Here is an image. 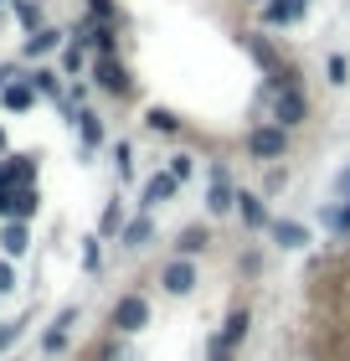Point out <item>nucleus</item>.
<instances>
[{
	"mask_svg": "<svg viewBox=\"0 0 350 361\" xmlns=\"http://www.w3.org/2000/svg\"><path fill=\"white\" fill-rule=\"evenodd\" d=\"M93 78H98V88L113 93V98H129V93H135V78H129V68H124L119 57H98V62H93Z\"/></svg>",
	"mask_w": 350,
	"mask_h": 361,
	"instance_id": "nucleus-3",
	"label": "nucleus"
},
{
	"mask_svg": "<svg viewBox=\"0 0 350 361\" xmlns=\"http://www.w3.org/2000/svg\"><path fill=\"white\" fill-rule=\"evenodd\" d=\"M144 124H149V129H155V135H180V119H175V114H170V109H160V104H155V109H149V114H144Z\"/></svg>",
	"mask_w": 350,
	"mask_h": 361,
	"instance_id": "nucleus-15",
	"label": "nucleus"
},
{
	"mask_svg": "<svg viewBox=\"0 0 350 361\" xmlns=\"http://www.w3.org/2000/svg\"><path fill=\"white\" fill-rule=\"evenodd\" d=\"M88 11H93V21H113V16H119L113 0H88Z\"/></svg>",
	"mask_w": 350,
	"mask_h": 361,
	"instance_id": "nucleus-24",
	"label": "nucleus"
},
{
	"mask_svg": "<svg viewBox=\"0 0 350 361\" xmlns=\"http://www.w3.org/2000/svg\"><path fill=\"white\" fill-rule=\"evenodd\" d=\"M15 16H21V21H26L31 31H37V26H42V11H37V6H31V0H21V6H15Z\"/></svg>",
	"mask_w": 350,
	"mask_h": 361,
	"instance_id": "nucleus-26",
	"label": "nucleus"
},
{
	"mask_svg": "<svg viewBox=\"0 0 350 361\" xmlns=\"http://www.w3.org/2000/svg\"><path fill=\"white\" fill-rule=\"evenodd\" d=\"M253 6H268V0H253Z\"/></svg>",
	"mask_w": 350,
	"mask_h": 361,
	"instance_id": "nucleus-35",
	"label": "nucleus"
},
{
	"mask_svg": "<svg viewBox=\"0 0 350 361\" xmlns=\"http://www.w3.org/2000/svg\"><path fill=\"white\" fill-rule=\"evenodd\" d=\"M11 289H15V269L0 264V294H11Z\"/></svg>",
	"mask_w": 350,
	"mask_h": 361,
	"instance_id": "nucleus-31",
	"label": "nucleus"
},
{
	"mask_svg": "<svg viewBox=\"0 0 350 361\" xmlns=\"http://www.w3.org/2000/svg\"><path fill=\"white\" fill-rule=\"evenodd\" d=\"M62 68H68V73H77V68H82V47H68V57H62Z\"/></svg>",
	"mask_w": 350,
	"mask_h": 361,
	"instance_id": "nucleus-30",
	"label": "nucleus"
},
{
	"mask_svg": "<svg viewBox=\"0 0 350 361\" xmlns=\"http://www.w3.org/2000/svg\"><path fill=\"white\" fill-rule=\"evenodd\" d=\"M0 150H6V135H0Z\"/></svg>",
	"mask_w": 350,
	"mask_h": 361,
	"instance_id": "nucleus-34",
	"label": "nucleus"
},
{
	"mask_svg": "<svg viewBox=\"0 0 350 361\" xmlns=\"http://www.w3.org/2000/svg\"><path fill=\"white\" fill-rule=\"evenodd\" d=\"M330 83H335V88L350 83V62H345V57H330Z\"/></svg>",
	"mask_w": 350,
	"mask_h": 361,
	"instance_id": "nucleus-23",
	"label": "nucleus"
},
{
	"mask_svg": "<svg viewBox=\"0 0 350 361\" xmlns=\"http://www.w3.org/2000/svg\"><path fill=\"white\" fill-rule=\"evenodd\" d=\"M242 47H247V57H253V62H258V68L268 73V78L283 68V57L273 52V42H268V37H258V31H242Z\"/></svg>",
	"mask_w": 350,
	"mask_h": 361,
	"instance_id": "nucleus-6",
	"label": "nucleus"
},
{
	"mask_svg": "<svg viewBox=\"0 0 350 361\" xmlns=\"http://www.w3.org/2000/svg\"><path fill=\"white\" fill-rule=\"evenodd\" d=\"M0 104H6L11 114L31 109V104H37V88H31V78H26V83H6V88H0Z\"/></svg>",
	"mask_w": 350,
	"mask_h": 361,
	"instance_id": "nucleus-11",
	"label": "nucleus"
},
{
	"mask_svg": "<svg viewBox=\"0 0 350 361\" xmlns=\"http://www.w3.org/2000/svg\"><path fill=\"white\" fill-rule=\"evenodd\" d=\"M31 88H37V93H46V98H57V104H62V88H57V73H46V68H37V73H31Z\"/></svg>",
	"mask_w": 350,
	"mask_h": 361,
	"instance_id": "nucleus-19",
	"label": "nucleus"
},
{
	"mask_svg": "<svg viewBox=\"0 0 350 361\" xmlns=\"http://www.w3.org/2000/svg\"><path fill=\"white\" fill-rule=\"evenodd\" d=\"M160 284H165V294H191V289H196V264H191V258L165 264V269H160Z\"/></svg>",
	"mask_w": 350,
	"mask_h": 361,
	"instance_id": "nucleus-5",
	"label": "nucleus"
},
{
	"mask_svg": "<svg viewBox=\"0 0 350 361\" xmlns=\"http://www.w3.org/2000/svg\"><path fill=\"white\" fill-rule=\"evenodd\" d=\"M335 196H350V166H345V171L335 176Z\"/></svg>",
	"mask_w": 350,
	"mask_h": 361,
	"instance_id": "nucleus-33",
	"label": "nucleus"
},
{
	"mask_svg": "<svg viewBox=\"0 0 350 361\" xmlns=\"http://www.w3.org/2000/svg\"><path fill=\"white\" fill-rule=\"evenodd\" d=\"M335 233L350 238V196H340V222H335Z\"/></svg>",
	"mask_w": 350,
	"mask_h": 361,
	"instance_id": "nucleus-28",
	"label": "nucleus"
},
{
	"mask_svg": "<svg viewBox=\"0 0 350 361\" xmlns=\"http://www.w3.org/2000/svg\"><path fill=\"white\" fill-rule=\"evenodd\" d=\"M309 11V0H268L263 6V26H294Z\"/></svg>",
	"mask_w": 350,
	"mask_h": 361,
	"instance_id": "nucleus-8",
	"label": "nucleus"
},
{
	"mask_svg": "<svg viewBox=\"0 0 350 361\" xmlns=\"http://www.w3.org/2000/svg\"><path fill=\"white\" fill-rule=\"evenodd\" d=\"M273 238L283 243V248H304V243H309V233H304V227H299V222H273Z\"/></svg>",
	"mask_w": 350,
	"mask_h": 361,
	"instance_id": "nucleus-16",
	"label": "nucleus"
},
{
	"mask_svg": "<svg viewBox=\"0 0 350 361\" xmlns=\"http://www.w3.org/2000/svg\"><path fill=\"white\" fill-rule=\"evenodd\" d=\"M26 243H31V238H26V227H21V222H11L6 233H0V248H6L11 258H21V253H26Z\"/></svg>",
	"mask_w": 350,
	"mask_h": 361,
	"instance_id": "nucleus-17",
	"label": "nucleus"
},
{
	"mask_svg": "<svg viewBox=\"0 0 350 361\" xmlns=\"http://www.w3.org/2000/svg\"><path fill=\"white\" fill-rule=\"evenodd\" d=\"M15 336H21V325H0V351H6L11 341H15Z\"/></svg>",
	"mask_w": 350,
	"mask_h": 361,
	"instance_id": "nucleus-32",
	"label": "nucleus"
},
{
	"mask_svg": "<svg viewBox=\"0 0 350 361\" xmlns=\"http://www.w3.org/2000/svg\"><path fill=\"white\" fill-rule=\"evenodd\" d=\"M175 191H180V180H175L170 171H160V176H149V180H144V202H139V207L149 212V207H160V202H170V196H175Z\"/></svg>",
	"mask_w": 350,
	"mask_h": 361,
	"instance_id": "nucleus-9",
	"label": "nucleus"
},
{
	"mask_svg": "<svg viewBox=\"0 0 350 361\" xmlns=\"http://www.w3.org/2000/svg\"><path fill=\"white\" fill-rule=\"evenodd\" d=\"M247 155H253L258 166L289 160V129H283V124H253V129H247Z\"/></svg>",
	"mask_w": 350,
	"mask_h": 361,
	"instance_id": "nucleus-1",
	"label": "nucleus"
},
{
	"mask_svg": "<svg viewBox=\"0 0 350 361\" xmlns=\"http://www.w3.org/2000/svg\"><path fill=\"white\" fill-rule=\"evenodd\" d=\"M119 227H124V207L108 202V212H104V233H119Z\"/></svg>",
	"mask_w": 350,
	"mask_h": 361,
	"instance_id": "nucleus-25",
	"label": "nucleus"
},
{
	"mask_svg": "<svg viewBox=\"0 0 350 361\" xmlns=\"http://www.w3.org/2000/svg\"><path fill=\"white\" fill-rule=\"evenodd\" d=\"M149 233H155V227H149V217L124 222V248H144V243H149Z\"/></svg>",
	"mask_w": 350,
	"mask_h": 361,
	"instance_id": "nucleus-18",
	"label": "nucleus"
},
{
	"mask_svg": "<svg viewBox=\"0 0 350 361\" xmlns=\"http://www.w3.org/2000/svg\"><path fill=\"white\" fill-rule=\"evenodd\" d=\"M289 186V171L283 166H268V180H263V196H273V191H283Z\"/></svg>",
	"mask_w": 350,
	"mask_h": 361,
	"instance_id": "nucleus-21",
	"label": "nucleus"
},
{
	"mask_svg": "<svg viewBox=\"0 0 350 361\" xmlns=\"http://www.w3.org/2000/svg\"><path fill=\"white\" fill-rule=\"evenodd\" d=\"M15 186V160H0V191Z\"/></svg>",
	"mask_w": 350,
	"mask_h": 361,
	"instance_id": "nucleus-29",
	"label": "nucleus"
},
{
	"mask_svg": "<svg viewBox=\"0 0 350 361\" xmlns=\"http://www.w3.org/2000/svg\"><path fill=\"white\" fill-rule=\"evenodd\" d=\"M191 171H196V155H186V150H180V155H170V176H175V180H186Z\"/></svg>",
	"mask_w": 350,
	"mask_h": 361,
	"instance_id": "nucleus-22",
	"label": "nucleus"
},
{
	"mask_svg": "<svg viewBox=\"0 0 350 361\" xmlns=\"http://www.w3.org/2000/svg\"><path fill=\"white\" fill-rule=\"evenodd\" d=\"M206 248H211V233H206L201 222L186 227V233H180V243H175V253H180V258H196V253H206Z\"/></svg>",
	"mask_w": 350,
	"mask_h": 361,
	"instance_id": "nucleus-12",
	"label": "nucleus"
},
{
	"mask_svg": "<svg viewBox=\"0 0 350 361\" xmlns=\"http://www.w3.org/2000/svg\"><path fill=\"white\" fill-rule=\"evenodd\" d=\"M237 212H242V227H268V207H263V196L258 191H237Z\"/></svg>",
	"mask_w": 350,
	"mask_h": 361,
	"instance_id": "nucleus-10",
	"label": "nucleus"
},
{
	"mask_svg": "<svg viewBox=\"0 0 350 361\" xmlns=\"http://www.w3.org/2000/svg\"><path fill=\"white\" fill-rule=\"evenodd\" d=\"M113 160H119V180H129V171H135V166H129V160H135V150H129V145H119V150H113Z\"/></svg>",
	"mask_w": 350,
	"mask_h": 361,
	"instance_id": "nucleus-27",
	"label": "nucleus"
},
{
	"mask_svg": "<svg viewBox=\"0 0 350 361\" xmlns=\"http://www.w3.org/2000/svg\"><path fill=\"white\" fill-rule=\"evenodd\" d=\"M77 129H82V145H88V150L104 140V124H98V114H77Z\"/></svg>",
	"mask_w": 350,
	"mask_h": 361,
	"instance_id": "nucleus-20",
	"label": "nucleus"
},
{
	"mask_svg": "<svg viewBox=\"0 0 350 361\" xmlns=\"http://www.w3.org/2000/svg\"><path fill=\"white\" fill-rule=\"evenodd\" d=\"M309 119V98H304V88L299 83H289V88H273V124H283V129H299Z\"/></svg>",
	"mask_w": 350,
	"mask_h": 361,
	"instance_id": "nucleus-2",
	"label": "nucleus"
},
{
	"mask_svg": "<svg viewBox=\"0 0 350 361\" xmlns=\"http://www.w3.org/2000/svg\"><path fill=\"white\" fill-rule=\"evenodd\" d=\"M57 42H62V31H52V26H37V31H31V42H26V57H46Z\"/></svg>",
	"mask_w": 350,
	"mask_h": 361,
	"instance_id": "nucleus-13",
	"label": "nucleus"
},
{
	"mask_svg": "<svg viewBox=\"0 0 350 361\" xmlns=\"http://www.w3.org/2000/svg\"><path fill=\"white\" fill-rule=\"evenodd\" d=\"M206 207H211V217H222V212H232L237 207V191H232V176L216 166L211 171V191H206Z\"/></svg>",
	"mask_w": 350,
	"mask_h": 361,
	"instance_id": "nucleus-7",
	"label": "nucleus"
},
{
	"mask_svg": "<svg viewBox=\"0 0 350 361\" xmlns=\"http://www.w3.org/2000/svg\"><path fill=\"white\" fill-rule=\"evenodd\" d=\"M242 336H247V310H232V315H227V325H222V336H216V341H222V346L232 351Z\"/></svg>",
	"mask_w": 350,
	"mask_h": 361,
	"instance_id": "nucleus-14",
	"label": "nucleus"
},
{
	"mask_svg": "<svg viewBox=\"0 0 350 361\" xmlns=\"http://www.w3.org/2000/svg\"><path fill=\"white\" fill-rule=\"evenodd\" d=\"M113 331H124V336H135V331H144L149 325V305H144V294H124L119 305H113Z\"/></svg>",
	"mask_w": 350,
	"mask_h": 361,
	"instance_id": "nucleus-4",
	"label": "nucleus"
},
{
	"mask_svg": "<svg viewBox=\"0 0 350 361\" xmlns=\"http://www.w3.org/2000/svg\"><path fill=\"white\" fill-rule=\"evenodd\" d=\"M0 6H6V0H0Z\"/></svg>",
	"mask_w": 350,
	"mask_h": 361,
	"instance_id": "nucleus-36",
	"label": "nucleus"
}]
</instances>
